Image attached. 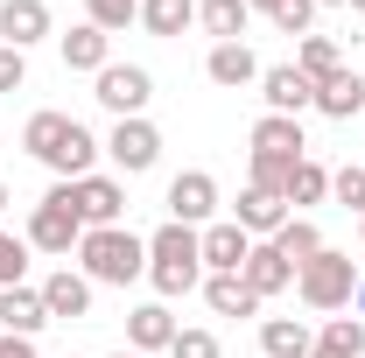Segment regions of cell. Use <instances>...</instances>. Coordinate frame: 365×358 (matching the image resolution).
<instances>
[{"instance_id":"f1b7e54d","label":"cell","mask_w":365,"mask_h":358,"mask_svg":"<svg viewBox=\"0 0 365 358\" xmlns=\"http://www.w3.org/2000/svg\"><path fill=\"white\" fill-rule=\"evenodd\" d=\"M295 71H302L309 85H323L330 71H344V56H337V43H330V36H302V43H295Z\"/></svg>"},{"instance_id":"8992f818","label":"cell","mask_w":365,"mask_h":358,"mask_svg":"<svg viewBox=\"0 0 365 358\" xmlns=\"http://www.w3.org/2000/svg\"><path fill=\"white\" fill-rule=\"evenodd\" d=\"M91 98H98L113 120H140V113H148V98H155V78H148L140 63H106Z\"/></svg>"},{"instance_id":"4316f807","label":"cell","mask_w":365,"mask_h":358,"mask_svg":"<svg viewBox=\"0 0 365 358\" xmlns=\"http://www.w3.org/2000/svg\"><path fill=\"white\" fill-rule=\"evenodd\" d=\"M197 21V0H140V29L148 36H182Z\"/></svg>"},{"instance_id":"4fadbf2b","label":"cell","mask_w":365,"mask_h":358,"mask_svg":"<svg viewBox=\"0 0 365 358\" xmlns=\"http://www.w3.org/2000/svg\"><path fill=\"white\" fill-rule=\"evenodd\" d=\"M260 56H253V43H211V56H204V78L211 85H225V91H239V85H260Z\"/></svg>"},{"instance_id":"7402d4cb","label":"cell","mask_w":365,"mask_h":358,"mask_svg":"<svg viewBox=\"0 0 365 358\" xmlns=\"http://www.w3.org/2000/svg\"><path fill=\"white\" fill-rule=\"evenodd\" d=\"M260 352L267 358H309L317 352V330H309L302 316H267V323H260Z\"/></svg>"},{"instance_id":"cb8c5ba5","label":"cell","mask_w":365,"mask_h":358,"mask_svg":"<svg viewBox=\"0 0 365 358\" xmlns=\"http://www.w3.org/2000/svg\"><path fill=\"white\" fill-rule=\"evenodd\" d=\"M197 21H204V36H218V43H246L253 7H246V0H197Z\"/></svg>"},{"instance_id":"b9f144b4","label":"cell","mask_w":365,"mask_h":358,"mask_svg":"<svg viewBox=\"0 0 365 358\" xmlns=\"http://www.w3.org/2000/svg\"><path fill=\"white\" fill-rule=\"evenodd\" d=\"M359 239H365V218H359Z\"/></svg>"},{"instance_id":"44dd1931","label":"cell","mask_w":365,"mask_h":358,"mask_svg":"<svg viewBox=\"0 0 365 358\" xmlns=\"http://www.w3.org/2000/svg\"><path fill=\"white\" fill-rule=\"evenodd\" d=\"M56 49H63V63H71V71H91V78L113 63V36H106V29H91V21H78L71 36H56Z\"/></svg>"},{"instance_id":"1f68e13d","label":"cell","mask_w":365,"mask_h":358,"mask_svg":"<svg viewBox=\"0 0 365 358\" xmlns=\"http://www.w3.org/2000/svg\"><path fill=\"white\" fill-rule=\"evenodd\" d=\"M85 21L91 29H127V21H140V0H85Z\"/></svg>"},{"instance_id":"9a60e30c","label":"cell","mask_w":365,"mask_h":358,"mask_svg":"<svg viewBox=\"0 0 365 358\" xmlns=\"http://www.w3.org/2000/svg\"><path fill=\"white\" fill-rule=\"evenodd\" d=\"M232 225H239L246 239H274V232L288 225V204H281L274 190H253V183H246V190H239V211H232Z\"/></svg>"},{"instance_id":"9c48e42d","label":"cell","mask_w":365,"mask_h":358,"mask_svg":"<svg viewBox=\"0 0 365 358\" xmlns=\"http://www.w3.org/2000/svg\"><path fill=\"white\" fill-rule=\"evenodd\" d=\"M302 155H309V140H302V120H288V113H260V120H253V162L295 169Z\"/></svg>"},{"instance_id":"2e32d148","label":"cell","mask_w":365,"mask_h":358,"mask_svg":"<svg viewBox=\"0 0 365 358\" xmlns=\"http://www.w3.org/2000/svg\"><path fill=\"white\" fill-rule=\"evenodd\" d=\"M43 310H49V323H71V316H91V281L78 267H56L43 281Z\"/></svg>"},{"instance_id":"d6a6232c","label":"cell","mask_w":365,"mask_h":358,"mask_svg":"<svg viewBox=\"0 0 365 358\" xmlns=\"http://www.w3.org/2000/svg\"><path fill=\"white\" fill-rule=\"evenodd\" d=\"M267 21L281 29V36H295V43H302V36H309V21H317V0H281Z\"/></svg>"},{"instance_id":"ac0fdd59","label":"cell","mask_w":365,"mask_h":358,"mask_svg":"<svg viewBox=\"0 0 365 358\" xmlns=\"http://www.w3.org/2000/svg\"><path fill=\"white\" fill-rule=\"evenodd\" d=\"M71 127H78V120H71V113H56V106H43V113H29V127H21V148H29V155H36V162H56V155H63V140H71Z\"/></svg>"},{"instance_id":"4dcf8cb0","label":"cell","mask_w":365,"mask_h":358,"mask_svg":"<svg viewBox=\"0 0 365 358\" xmlns=\"http://www.w3.org/2000/svg\"><path fill=\"white\" fill-rule=\"evenodd\" d=\"M330 197H337L344 211H359V218H365V162H344V169H330Z\"/></svg>"},{"instance_id":"7bdbcfd3","label":"cell","mask_w":365,"mask_h":358,"mask_svg":"<svg viewBox=\"0 0 365 358\" xmlns=\"http://www.w3.org/2000/svg\"><path fill=\"white\" fill-rule=\"evenodd\" d=\"M63 358H78V352H63Z\"/></svg>"},{"instance_id":"5b68a950","label":"cell","mask_w":365,"mask_h":358,"mask_svg":"<svg viewBox=\"0 0 365 358\" xmlns=\"http://www.w3.org/2000/svg\"><path fill=\"white\" fill-rule=\"evenodd\" d=\"M63 197H71V211H78V225H85V232L127 218V183H120V176H98V169H91V176L63 183Z\"/></svg>"},{"instance_id":"836d02e7","label":"cell","mask_w":365,"mask_h":358,"mask_svg":"<svg viewBox=\"0 0 365 358\" xmlns=\"http://www.w3.org/2000/svg\"><path fill=\"white\" fill-rule=\"evenodd\" d=\"M169 358H218V337L190 323V330H176V344H169Z\"/></svg>"},{"instance_id":"e0dca14e","label":"cell","mask_w":365,"mask_h":358,"mask_svg":"<svg viewBox=\"0 0 365 358\" xmlns=\"http://www.w3.org/2000/svg\"><path fill=\"white\" fill-rule=\"evenodd\" d=\"M317 113H323V120H359V113H365V78L351 71V63L330 71V78L317 85Z\"/></svg>"},{"instance_id":"7a4b0ae2","label":"cell","mask_w":365,"mask_h":358,"mask_svg":"<svg viewBox=\"0 0 365 358\" xmlns=\"http://www.w3.org/2000/svg\"><path fill=\"white\" fill-rule=\"evenodd\" d=\"M148 281H155V295H190L197 281H204V246H197V225H162L155 239H148Z\"/></svg>"},{"instance_id":"603a6c76","label":"cell","mask_w":365,"mask_h":358,"mask_svg":"<svg viewBox=\"0 0 365 358\" xmlns=\"http://www.w3.org/2000/svg\"><path fill=\"white\" fill-rule=\"evenodd\" d=\"M323 197H330V169L302 155V162L288 169V183H281V204H288V218H302V204H323Z\"/></svg>"},{"instance_id":"83f0119b","label":"cell","mask_w":365,"mask_h":358,"mask_svg":"<svg viewBox=\"0 0 365 358\" xmlns=\"http://www.w3.org/2000/svg\"><path fill=\"white\" fill-rule=\"evenodd\" d=\"M274 253H281L288 267H302V260H317V253H323V232L309 218H288L281 232H274Z\"/></svg>"},{"instance_id":"30bf717a","label":"cell","mask_w":365,"mask_h":358,"mask_svg":"<svg viewBox=\"0 0 365 358\" xmlns=\"http://www.w3.org/2000/svg\"><path fill=\"white\" fill-rule=\"evenodd\" d=\"M260 98H267V113H288V120H302V113L317 106V85H309L295 63H267V71H260Z\"/></svg>"},{"instance_id":"6da1fadb","label":"cell","mask_w":365,"mask_h":358,"mask_svg":"<svg viewBox=\"0 0 365 358\" xmlns=\"http://www.w3.org/2000/svg\"><path fill=\"white\" fill-rule=\"evenodd\" d=\"M78 274H85L91 288H127L148 274V239H134L127 225H98L78 239Z\"/></svg>"},{"instance_id":"52a82bcc","label":"cell","mask_w":365,"mask_h":358,"mask_svg":"<svg viewBox=\"0 0 365 358\" xmlns=\"http://www.w3.org/2000/svg\"><path fill=\"white\" fill-rule=\"evenodd\" d=\"M106 155H113L120 176H148V169L162 162V134H155V120H148V113H140V120H113Z\"/></svg>"},{"instance_id":"f35d334b","label":"cell","mask_w":365,"mask_h":358,"mask_svg":"<svg viewBox=\"0 0 365 358\" xmlns=\"http://www.w3.org/2000/svg\"><path fill=\"white\" fill-rule=\"evenodd\" d=\"M317 7H365V0H317Z\"/></svg>"},{"instance_id":"74e56055","label":"cell","mask_w":365,"mask_h":358,"mask_svg":"<svg viewBox=\"0 0 365 358\" xmlns=\"http://www.w3.org/2000/svg\"><path fill=\"white\" fill-rule=\"evenodd\" d=\"M246 7H253V14H274V7H281V0H246Z\"/></svg>"},{"instance_id":"3957f363","label":"cell","mask_w":365,"mask_h":358,"mask_svg":"<svg viewBox=\"0 0 365 358\" xmlns=\"http://www.w3.org/2000/svg\"><path fill=\"white\" fill-rule=\"evenodd\" d=\"M295 295H302L317 316H344V310H351V295H359V267H351V253L323 246L317 260H302V267H295Z\"/></svg>"},{"instance_id":"8d00e7d4","label":"cell","mask_w":365,"mask_h":358,"mask_svg":"<svg viewBox=\"0 0 365 358\" xmlns=\"http://www.w3.org/2000/svg\"><path fill=\"white\" fill-rule=\"evenodd\" d=\"M351 316L365 323V274H359V295H351Z\"/></svg>"},{"instance_id":"ba28073f","label":"cell","mask_w":365,"mask_h":358,"mask_svg":"<svg viewBox=\"0 0 365 358\" xmlns=\"http://www.w3.org/2000/svg\"><path fill=\"white\" fill-rule=\"evenodd\" d=\"M162 204H169L176 225H197V232H204V225L218 218V176H211V169H182V176H169V197H162Z\"/></svg>"},{"instance_id":"5bb4252c","label":"cell","mask_w":365,"mask_h":358,"mask_svg":"<svg viewBox=\"0 0 365 358\" xmlns=\"http://www.w3.org/2000/svg\"><path fill=\"white\" fill-rule=\"evenodd\" d=\"M176 316H169V302H140V310H127V352H169L176 344Z\"/></svg>"},{"instance_id":"7c38bea8","label":"cell","mask_w":365,"mask_h":358,"mask_svg":"<svg viewBox=\"0 0 365 358\" xmlns=\"http://www.w3.org/2000/svg\"><path fill=\"white\" fill-rule=\"evenodd\" d=\"M49 29V0H0V43L7 49H36Z\"/></svg>"},{"instance_id":"ab89813d","label":"cell","mask_w":365,"mask_h":358,"mask_svg":"<svg viewBox=\"0 0 365 358\" xmlns=\"http://www.w3.org/2000/svg\"><path fill=\"white\" fill-rule=\"evenodd\" d=\"M0 211H7V183H0Z\"/></svg>"},{"instance_id":"e575fe53","label":"cell","mask_w":365,"mask_h":358,"mask_svg":"<svg viewBox=\"0 0 365 358\" xmlns=\"http://www.w3.org/2000/svg\"><path fill=\"white\" fill-rule=\"evenodd\" d=\"M21 78H29V49L0 43V91H21Z\"/></svg>"},{"instance_id":"f546056e","label":"cell","mask_w":365,"mask_h":358,"mask_svg":"<svg viewBox=\"0 0 365 358\" xmlns=\"http://www.w3.org/2000/svg\"><path fill=\"white\" fill-rule=\"evenodd\" d=\"M29 253H36V246H29L21 232H0V288H21V281H29Z\"/></svg>"},{"instance_id":"484cf974","label":"cell","mask_w":365,"mask_h":358,"mask_svg":"<svg viewBox=\"0 0 365 358\" xmlns=\"http://www.w3.org/2000/svg\"><path fill=\"white\" fill-rule=\"evenodd\" d=\"M309 358H365V323L359 316H330L317 330V352Z\"/></svg>"},{"instance_id":"d590c367","label":"cell","mask_w":365,"mask_h":358,"mask_svg":"<svg viewBox=\"0 0 365 358\" xmlns=\"http://www.w3.org/2000/svg\"><path fill=\"white\" fill-rule=\"evenodd\" d=\"M0 358H36V337H7L0 330Z\"/></svg>"},{"instance_id":"8fae6325","label":"cell","mask_w":365,"mask_h":358,"mask_svg":"<svg viewBox=\"0 0 365 358\" xmlns=\"http://www.w3.org/2000/svg\"><path fill=\"white\" fill-rule=\"evenodd\" d=\"M197 246H204V274H239L246 253H253V239H246L232 218H211L204 232H197Z\"/></svg>"},{"instance_id":"d6986e66","label":"cell","mask_w":365,"mask_h":358,"mask_svg":"<svg viewBox=\"0 0 365 358\" xmlns=\"http://www.w3.org/2000/svg\"><path fill=\"white\" fill-rule=\"evenodd\" d=\"M239 274H246V288H253L260 302L281 295V288H295V267L274 253V239H253V253H246V267H239Z\"/></svg>"},{"instance_id":"60d3db41","label":"cell","mask_w":365,"mask_h":358,"mask_svg":"<svg viewBox=\"0 0 365 358\" xmlns=\"http://www.w3.org/2000/svg\"><path fill=\"white\" fill-rule=\"evenodd\" d=\"M113 358H140V352H113Z\"/></svg>"},{"instance_id":"ffe728a7","label":"cell","mask_w":365,"mask_h":358,"mask_svg":"<svg viewBox=\"0 0 365 358\" xmlns=\"http://www.w3.org/2000/svg\"><path fill=\"white\" fill-rule=\"evenodd\" d=\"M43 323H49L43 288H29V281H21V288H0V330H7V337H36Z\"/></svg>"},{"instance_id":"d4e9b609","label":"cell","mask_w":365,"mask_h":358,"mask_svg":"<svg viewBox=\"0 0 365 358\" xmlns=\"http://www.w3.org/2000/svg\"><path fill=\"white\" fill-rule=\"evenodd\" d=\"M204 302L218 316H260V295L246 288V274H204Z\"/></svg>"},{"instance_id":"277c9868","label":"cell","mask_w":365,"mask_h":358,"mask_svg":"<svg viewBox=\"0 0 365 358\" xmlns=\"http://www.w3.org/2000/svg\"><path fill=\"white\" fill-rule=\"evenodd\" d=\"M36 253H78V239H85V225H78V211H71V197H63V183L49 190L43 204L29 211V232H21Z\"/></svg>"}]
</instances>
